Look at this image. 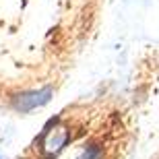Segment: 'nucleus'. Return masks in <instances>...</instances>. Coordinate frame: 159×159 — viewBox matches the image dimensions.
<instances>
[{
  "label": "nucleus",
  "mask_w": 159,
  "mask_h": 159,
  "mask_svg": "<svg viewBox=\"0 0 159 159\" xmlns=\"http://www.w3.org/2000/svg\"><path fill=\"white\" fill-rule=\"evenodd\" d=\"M52 87H43V89H33V91H23L12 97V107L21 114H27L35 107L46 106L52 99Z\"/></svg>",
  "instance_id": "f03ea898"
},
{
  "label": "nucleus",
  "mask_w": 159,
  "mask_h": 159,
  "mask_svg": "<svg viewBox=\"0 0 159 159\" xmlns=\"http://www.w3.org/2000/svg\"><path fill=\"white\" fill-rule=\"evenodd\" d=\"M77 159H103V151H101L99 145H89Z\"/></svg>",
  "instance_id": "7ed1b4c3"
},
{
  "label": "nucleus",
  "mask_w": 159,
  "mask_h": 159,
  "mask_svg": "<svg viewBox=\"0 0 159 159\" xmlns=\"http://www.w3.org/2000/svg\"><path fill=\"white\" fill-rule=\"evenodd\" d=\"M0 159H4V157H2V155H0Z\"/></svg>",
  "instance_id": "20e7f679"
},
{
  "label": "nucleus",
  "mask_w": 159,
  "mask_h": 159,
  "mask_svg": "<svg viewBox=\"0 0 159 159\" xmlns=\"http://www.w3.org/2000/svg\"><path fill=\"white\" fill-rule=\"evenodd\" d=\"M68 141H70V130L64 124H60V118H52L41 130L37 147L43 159H54L60 155V151L66 147Z\"/></svg>",
  "instance_id": "f257e3e1"
}]
</instances>
